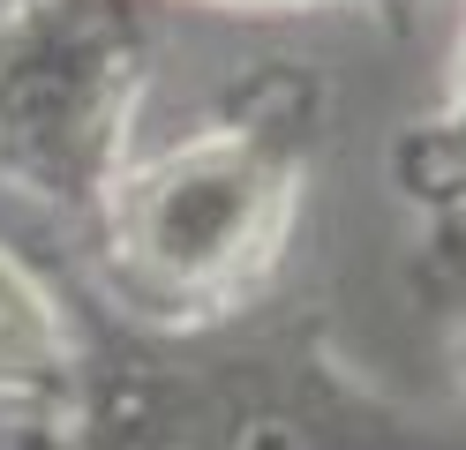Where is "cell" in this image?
Masks as SVG:
<instances>
[{
    "label": "cell",
    "instance_id": "obj_1",
    "mask_svg": "<svg viewBox=\"0 0 466 450\" xmlns=\"http://www.w3.org/2000/svg\"><path fill=\"white\" fill-rule=\"evenodd\" d=\"M316 143L324 75L264 68L188 135L128 158L83 225L113 308L151 338H203L241 323L294 248Z\"/></svg>",
    "mask_w": 466,
    "mask_h": 450
},
{
    "label": "cell",
    "instance_id": "obj_2",
    "mask_svg": "<svg viewBox=\"0 0 466 450\" xmlns=\"http://www.w3.org/2000/svg\"><path fill=\"white\" fill-rule=\"evenodd\" d=\"M151 68L158 0H8L0 8V180L83 233L136 158Z\"/></svg>",
    "mask_w": 466,
    "mask_h": 450
},
{
    "label": "cell",
    "instance_id": "obj_3",
    "mask_svg": "<svg viewBox=\"0 0 466 450\" xmlns=\"http://www.w3.org/2000/svg\"><path fill=\"white\" fill-rule=\"evenodd\" d=\"M173 345L196 383L211 450H451L376 383H361L316 323H226Z\"/></svg>",
    "mask_w": 466,
    "mask_h": 450
},
{
    "label": "cell",
    "instance_id": "obj_4",
    "mask_svg": "<svg viewBox=\"0 0 466 450\" xmlns=\"http://www.w3.org/2000/svg\"><path fill=\"white\" fill-rule=\"evenodd\" d=\"M61 450H211L181 345H83V383L61 413Z\"/></svg>",
    "mask_w": 466,
    "mask_h": 450
},
{
    "label": "cell",
    "instance_id": "obj_5",
    "mask_svg": "<svg viewBox=\"0 0 466 450\" xmlns=\"http://www.w3.org/2000/svg\"><path fill=\"white\" fill-rule=\"evenodd\" d=\"M76 383H83V338L68 308L23 255L0 248V413L61 428V413L76 405Z\"/></svg>",
    "mask_w": 466,
    "mask_h": 450
},
{
    "label": "cell",
    "instance_id": "obj_6",
    "mask_svg": "<svg viewBox=\"0 0 466 450\" xmlns=\"http://www.w3.org/2000/svg\"><path fill=\"white\" fill-rule=\"evenodd\" d=\"M399 188L436 225H466V0H459V38H451V75L444 98L421 128L399 135Z\"/></svg>",
    "mask_w": 466,
    "mask_h": 450
},
{
    "label": "cell",
    "instance_id": "obj_7",
    "mask_svg": "<svg viewBox=\"0 0 466 450\" xmlns=\"http://www.w3.org/2000/svg\"><path fill=\"white\" fill-rule=\"evenodd\" d=\"M436 293H444V315H451V375L466 390V225H444V248L429 263Z\"/></svg>",
    "mask_w": 466,
    "mask_h": 450
},
{
    "label": "cell",
    "instance_id": "obj_8",
    "mask_svg": "<svg viewBox=\"0 0 466 450\" xmlns=\"http://www.w3.org/2000/svg\"><path fill=\"white\" fill-rule=\"evenodd\" d=\"M0 450H61V428H53V420L0 413Z\"/></svg>",
    "mask_w": 466,
    "mask_h": 450
},
{
    "label": "cell",
    "instance_id": "obj_9",
    "mask_svg": "<svg viewBox=\"0 0 466 450\" xmlns=\"http://www.w3.org/2000/svg\"><path fill=\"white\" fill-rule=\"evenodd\" d=\"M203 8H233V15H316V8H361V0H203Z\"/></svg>",
    "mask_w": 466,
    "mask_h": 450
}]
</instances>
